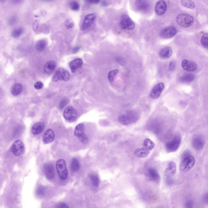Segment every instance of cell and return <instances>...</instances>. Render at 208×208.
Wrapping results in <instances>:
<instances>
[{"label": "cell", "instance_id": "cell-1", "mask_svg": "<svg viewBox=\"0 0 208 208\" xmlns=\"http://www.w3.org/2000/svg\"><path fill=\"white\" fill-rule=\"evenodd\" d=\"M195 163L194 157L186 151L182 156V161L180 165L181 171L187 172L190 170L193 167Z\"/></svg>", "mask_w": 208, "mask_h": 208}, {"label": "cell", "instance_id": "cell-2", "mask_svg": "<svg viewBox=\"0 0 208 208\" xmlns=\"http://www.w3.org/2000/svg\"><path fill=\"white\" fill-rule=\"evenodd\" d=\"M138 114L135 112L129 111L121 114L118 118L119 121L124 125H127L136 122L138 119Z\"/></svg>", "mask_w": 208, "mask_h": 208}, {"label": "cell", "instance_id": "cell-3", "mask_svg": "<svg viewBox=\"0 0 208 208\" xmlns=\"http://www.w3.org/2000/svg\"><path fill=\"white\" fill-rule=\"evenodd\" d=\"M176 165L174 162H171L168 163L164 173L165 182L168 185L172 184L173 177L176 173Z\"/></svg>", "mask_w": 208, "mask_h": 208}, {"label": "cell", "instance_id": "cell-4", "mask_svg": "<svg viewBox=\"0 0 208 208\" xmlns=\"http://www.w3.org/2000/svg\"><path fill=\"white\" fill-rule=\"evenodd\" d=\"M56 170L59 177L62 180H65L68 178V172L65 161L63 159H60L56 161Z\"/></svg>", "mask_w": 208, "mask_h": 208}, {"label": "cell", "instance_id": "cell-5", "mask_svg": "<svg viewBox=\"0 0 208 208\" xmlns=\"http://www.w3.org/2000/svg\"><path fill=\"white\" fill-rule=\"evenodd\" d=\"M176 20L178 25L184 28L190 27L193 25L194 22L193 17L186 14H179L177 17Z\"/></svg>", "mask_w": 208, "mask_h": 208}, {"label": "cell", "instance_id": "cell-6", "mask_svg": "<svg viewBox=\"0 0 208 208\" xmlns=\"http://www.w3.org/2000/svg\"><path fill=\"white\" fill-rule=\"evenodd\" d=\"M181 142V137L176 136L166 144L165 149L167 152L169 153L176 152L179 148Z\"/></svg>", "mask_w": 208, "mask_h": 208}, {"label": "cell", "instance_id": "cell-7", "mask_svg": "<svg viewBox=\"0 0 208 208\" xmlns=\"http://www.w3.org/2000/svg\"><path fill=\"white\" fill-rule=\"evenodd\" d=\"M120 26L122 29L131 30L135 27V24L128 15L124 14L121 17Z\"/></svg>", "mask_w": 208, "mask_h": 208}, {"label": "cell", "instance_id": "cell-8", "mask_svg": "<svg viewBox=\"0 0 208 208\" xmlns=\"http://www.w3.org/2000/svg\"><path fill=\"white\" fill-rule=\"evenodd\" d=\"M70 78V74L67 71L62 68H59L54 74L52 78L53 81L56 82L60 80L67 81Z\"/></svg>", "mask_w": 208, "mask_h": 208}, {"label": "cell", "instance_id": "cell-9", "mask_svg": "<svg viewBox=\"0 0 208 208\" xmlns=\"http://www.w3.org/2000/svg\"><path fill=\"white\" fill-rule=\"evenodd\" d=\"M63 117L67 121L72 122L76 121L77 118V113L76 110L72 107H68L63 112Z\"/></svg>", "mask_w": 208, "mask_h": 208}, {"label": "cell", "instance_id": "cell-10", "mask_svg": "<svg viewBox=\"0 0 208 208\" xmlns=\"http://www.w3.org/2000/svg\"><path fill=\"white\" fill-rule=\"evenodd\" d=\"M176 33V29L174 26H170L163 29L160 33V36L164 39H169L174 37Z\"/></svg>", "mask_w": 208, "mask_h": 208}, {"label": "cell", "instance_id": "cell-11", "mask_svg": "<svg viewBox=\"0 0 208 208\" xmlns=\"http://www.w3.org/2000/svg\"><path fill=\"white\" fill-rule=\"evenodd\" d=\"M147 176L152 182L159 183L161 180V177L158 171L155 168H150L146 172Z\"/></svg>", "mask_w": 208, "mask_h": 208}, {"label": "cell", "instance_id": "cell-12", "mask_svg": "<svg viewBox=\"0 0 208 208\" xmlns=\"http://www.w3.org/2000/svg\"><path fill=\"white\" fill-rule=\"evenodd\" d=\"M205 141L203 137L201 135L196 136L192 141V145L194 149L197 151L203 149L205 145Z\"/></svg>", "mask_w": 208, "mask_h": 208}, {"label": "cell", "instance_id": "cell-13", "mask_svg": "<svg viewBox=\"0 0 208 208\" xmlns=\"http://www.w3.org/2000/svg\"><path fill=\"white\" fill-rule=\"evenodd\" d=\"M96 18V15L95 14H87L84 18V21L82 24L80 29L82 31L85 30L87 29L93 24Z\"/></svg>", "mask_w": 208, "mask_h": 208}, {"label": "cell", "instance_id": "cell-14", "mask_svg": "<svg viewBox=\"0 0 208 208\" xmlns=\"http://www.w3.org/2000/svg\"><path fill=\"white\" fill-rule=\"evenodd\" d=\"M165 87L163 83L160 82L158 83L152 89L150 96L152 99H156L158 98L161 95V93L163 91Z\"/></svg>", "mask_w": 208, "mask_h": 208}, {"label": "cell", "instance_id": "cell-15", "mask_svg": "<svg viewBox=\"0 0 208 208\" xmlns=\"http://www.w3.org/2000/svg\"><path fill=\"white\" fill-rule=\"evenodd\" d=\"M24 150V144L21 141L18 140L14 142L12 148V152L14 155H20L23 152Z\"/></svg>", "mask_w": 208, "mask_h": 208}, {"label": "cell", "instance_id": "cell-16", "mask_svg": "<svg viewBox=\"0 0 208 208\" xmlns=\"http://www.w3.org/2000/svg\"><path fill=\"white\" fill-rule=\"evenodd\" d=\"M167 4L164 0H159L155 6V12L158 15H163L166 11Z\"/></svg>", "mask_w": 208, "mask_h": 208}, {"label": "cell", "instance_id": "cell-17", "mask_svg": "<svg viewBox=\"0 0 208 208\" xmlns=\"http://www.w3.org/2000/svg\"><path fill=\"white\" fill-rule=\"evenodd\" d=\"M135 7L137 10L141 12H146L150 8V5L147 0H135Z\"/></svg>", "mask_w": 208, "mask_h": 208}, {"label": "cell", "instance_id": "cell-18", "mask_svg": "<svg viewBox=\"0 0 208 208\" xmlns=\"http://www.w3.org/2000/svg\"><path fill=\"white\" fill-rule=\"evenodd\" d=\"M43 172L48 179H53L55 176L54 168L51 163H46L44 165L43 167Z\"/></svg>", "mask_w": 208, "mask_h": 208}, {"label": "cell", "instance_id": "cell-19", "mask_svg": "<svg viewBox=\"0 0 208 208\" xmlns=\"http://www.w3.org/2000/svg\"><path fill=\"white\" fill-rule=\"evenodd\" d=\"M181 65L184 70L189 72L194 71L197 68V65L195 62H190L187 60H184Z\"/></svg>", "mask_w": 208, "mask_h": 208}, {"label": "cell", "instance_id": "cell-20", "mask_svg": "<svg viewBox=\"0 0 208 208\" xmlns=\"http://www.w3.org/2000/svg\"><path fill=\"white\" fill-rule=\"evenodd\" d=\"M55 135L53 131L50 128L47 130L43 135V140L44 144H49L55 139Z\"/></svg>", "mask_w": 208, "mask_h": 208}, {"label": "cell", "instance_id": "cell-21", "mask_svg": "<svg viewBox=\"0 0 208 208\" xmlns=\"http://www.w3.org/2000/svg\"><path fill=\"white\" fill-rule=\"evenodd\" d=\"M172 54V50L169 46H166L163 48L159 52V56L163 59H169Z\"/></svg>", "mask_w": 208, "mask_h": 208}, {"label": "cell", "instance_id": "cell-22", "mask_svg": "<svg viewBox=\"0 0 208 208\" xmlns=\"http://www.w3.org/2000/svg\"><path fill=\"white\" fill-rule=\"evenodd\" d=\"M44 127V124L43 122H37L32 127V132L34 135H37L41 133Z\"/></svg>", "mask_w": 208, "mask_h": 208}, {"label": "cell", "instance_id": "cell-23", "mask_svg": "<svg viewBox=\"0 0 208 208\" xmlns=\"http://www.w3.org/2000/svg\"><path fill=\"white\" fill-rule=\"evenodd\" d=\"M83 62L81 59L78 58L75 59L71 61L70 63V67L73 73L75 72L78 68H80L82 66Z\"/></svg>", "mask_w": 208, "mask_h": 208}, {"label": "cell", "instance_id": "cell-24", "mask_svg": "<svg viewBox=\"0 0 208 208\" xmlns=\"http://www.w3.org/2000/svg\"><path fill=\"white\" fill-rule=\"evenodd\" d=\"M22 85L20 83H16L12 86L11 89V92L13 95L16 96L20 94L22 91Z\"/></svg>", "mask_w": 208, "mask_h": 208}, {"label": "cell", "instance_id": "cell-25", "mask_svg": "<svg viewBox=\"0 0 208 208\" xmlns=\"http://www.w3.org/2000/svg\"><path fill=\"white\" fill-rule=\"evenodd\" d=\"M85 127L84 124L80 123L76 127L74 134L78 138H80L85 135Z\"/></svg>", "mask_w": 208, "mask_h": 208}, {"label": "cell", "instance_id": "cell-26", "mask_svg": "<svg viewBox=\"0 0 208 208\" xmlns=\"http://www.w3.org/2000/svg\"><path fill=\"white\" fill-rule=\"evenodd\" d=\"M150 153V151L144 147H142L136 150L135 152V155L138 158H143L147 157Z\"/></svg>", "mask_w": 208, "mask_h": 208}, {"label": "cell", "instance_id": "cell-27", "mask_svg": "<svg viewBox=\"0 0 208 208\" xmlns=\"http://www.w3.org/2000/svg\"><path fill=\"white\" fill-rule=\"evenodd\" d=\"M56 63L55 61H52L48 62L44 67V71L46 74H50L55 70L56 67Z\"/></svg>", "mask_w": 208, "mask_h": 208}, {"label": "cell", "instance_id": "cell-28", "mask_svg": "<svg viewBox=\"0 0 208 208\" xmlns=\"http://www.w3.org/2000/svg\"><path fill=\"white\" fill-rule=\"evenodd\" d=\"M47 45V42L45 39H40L38 41L36 44V49L37 51H43L46 49Z\"/></svg>", "mask_w": 208, "mask_h": 208}, {"label": "cell", "instance_id": "cell-29", "mask_svg": "<svg viewBox=\"0 0 208 208\" xmlns=\"http://www.w3.org/2000/svg\"><path fill=\"white\" fill-rule=\"evenodd\" d=\"M195 78V76L192 74H185L180 78L179 80L181 82L188 83L193 81Z\"/></svg>", "mask_w": 208, "mask_h": 208}, {"label": "cell", "instance_id": "cell-30", "mask_svg": "<svg viewBox=\"0 0 208 208\" xmlns=\"http://www.w3.org/2000/svg\"><path fill=\"white\" fill-rule=\"evenodd\" d=\"M143 146L148 151H151L155 147V144L151 139L147 138L144 140L143 142Z\"/></svg>", "mask_w": 208, "mask_h": 208}, {"label": "cell", "instance_id": "cell-31", "mask_svg": "<svg viewBox=\"0 0 208 208\" xmlns=\"http://www.w3.org/2000/svg\"><path fill=\"white\" fill-rule=\"evenodd\" d=\"M24 32L23 29L22 27H18L14 29L12 33V36L14 38H20Z\"/></svg>", "mask_w": 208, "mask_h": 208}, {"label": "cell", "instance_id": "cell-32", "mask_svg": "<svg viewBox=\"0 0 208 208\" xmlns=\"http://www.w3.org/2000/svg\"><path fill=\"white\" fill-rule=\"evenodd\" d=\"M181 3L183 6L189 9H193L195 8V4L192 0H181Z\"/></svg>", "mask_w": 208, "mask_h": 208}, {"label": "cell", "instance_id": "cell-33", "mask_svg": "<svg viewBox=\"0 0 208 208\" xmlns=\"http://www.w3.org/2000/svg\"><path fill=\"white\" fill-rule=\"evenodd\" d=\"M71 168L73 172H77L79 169V163L77 159L76 158H73L71 162Z\"/></svg>", "mask_w": 208, "mask_h": 208}, {"label": "cell", "instance_id": "cell-34", "mask_svg": "<svg viewBox=\"0 0 208 208\" xmlns=\"http://www.w3.org/2000/svg\"><path fill=\"white\" fill-rule=\"evenodd\" d=\"M90 178L94 187H98L100 184L99 177L96 174H92L90 175Z\"/></svg>", "mask_w": 208, "mask_h": 208}, {"label": "cell", "instance_id": "cell-35", "mask_svg": "<svg viewBox=\"0 0 208 208\" xmlns=\"http://www.w3.org/2000/svg\"><path fill=\"white\" fill-rule=\"evenodd\" d=\"M202 45L206 49L208 48V37L207 33H204L201 39Z\"/></svg>", "mask_w": 208, "mask_h": 208}, {"label": "cell", "instance_id": "cell-36", "mask_svg": "<svg viewBox=\"0 0 208 208\" xmlns=\"http://www.w3.org/2000/svg\"><path fill=\"white\" fill-rule=\"evenodd\" d=\"M70 8L72 10L74 11H77L79 10V8H80V6L79 3L75 1H73L70 2Z\"/></svg>", "mask_w": 208, "mask_h": 208}, {"label": "cell", "instance_id": "cell-37", "mask_svg": "<svg viewBox=\"0 0 208 208\" xmlns=\"http://www.w3.org/2000/svg\"><path fill=\"white\" fill-rule=\"evenodd\" d=\"M45 189L43 186H38L36 190V194L38 196H42L45 193Z\"/></svg>", "mask_w": 208, "mask_h": 208}, {"label": "cell", "instance_id": "cell-38", "mask_svg": "<svg viewBox=\"0 0 208 208\" xmlns=\"http://www.w3.org/2000/svg\"><path fill=\"white\" fill-rule=\"evenodd\" d=\"M118 70L111 71L109 72L108 74V79L110 82H113L114 80L115 75L117 74Z\"/></svg>", "mask_w": 208, "mask_h": 208}, {"label": "cell", "instance_id": "cell-39", "mask_svg": "<svg viewBox=\"0 0 208 208\" xmlns=\"http://www.w3.org/2000/svg\"><path fill=\"white\" fill-rule=\"evenodd\" d=\"M74 22L73 20L71 19H68L66 20L65 24V27L67 29L73 28L74 26Z\"/></svg>", "mask_w": 208, "mask_h": 208}, {"label": "cell", "instance_id": "cell-40", "mask_svg": "<svg viewBox=\"0 0 208 208\" xmlns=\"http://www.w3.org/2000/svg\"><path fill=\"white\" fill-rule=\"evenodd\" d=\"M18 19L17 17L16 16H12L9 19V20H8V24H9V25L11 26H14V25H15L17 22Z\"/></svg>", "mask_w": 208, "mask_h": 208}, {"label": "cell", "instance_id": "cell-41", "mask_svg": "<svg viewBox=\"0 0 208 208\" xmlns=\"http://www.w3.org/2000/svg\"><path fill=\"white\" fill-rule=\"evenodd\" d=\"M68 102V99L67 98H64L60 102V104H59V107L60 109H62L66 106L67 103Z\"/></svg>", "mask_w": 208, "mask_h": 208}, {"label": "cell", "instance_id": "cell-42", "mask_svg": "<svg viewBox=\"0 0 208 208\" xmlns=\"http://www.w3.org/2000/svg\"><path fill=\"white\" fill-rule=\"evenodd\" d=\"M43 87V83L41 81H39L35 83L34 85V87L37 90H40Z\"/></svg>", "mask_w": 208, "mask_h": 208}, {"label": "cell", "instance_id": "cell-43", "mask_svg": "<svg viewBox=\"0 0 208 208\" xmlns=\"http://www.w3.org/2000/svg\"><path fill=\"white\" fill-rule=\"evenodd\" d=\"M79 139L81 142L84 143V144H86V143H87L88 142V139L87 137L85 135V134L82 136L80 137V138H79Z\"/></svg>", "mask_w": 208, "mask_h": 208}, {"label": "cell", "instance_id": "cell-44", "mask_svg": "<svg viewBox=\"0 0 208 208\" xmlns=\"http://www.w3.org/2000/svg\"><path fill=\"white\" fill-rule=\"evenodd\" d=\"M176 68V63L174 61H172L170 62L169 65V70L172 71L174 70Z\"/></svg>", "mask_w": 208, "mask_h": 208}, {"label": "cell", "instance_id": "cell-45", "mask_svg": "<svg viewBox=\"0 0 208 208\" xmlns=\"http://www.w3.org/2000/svg\"><path fill=\"white\" fill-rule=\"evenodd\" d=\"M24 0H11L12 3L15 5L21 4L24 2Z\"/></svg>", "mask_w": 208, "mask_h": 208}, {"label": "cell", "instance_id": "cell-46", "mask_svg": "<svg viewBox=\"0 0 208 208\" xmlns=\"http://www.w3.org/2000/svg\"><path fill=\"white\" fill-rule=\"evenodd\" d=\"M193 205V202L192 200L188 201L186 203V207L187 208L192 207Z\"/></svg>", "mask_w": 208, "mask_h": 208}, {"label": "cell", "instance_id": "cell-47", "mask_svg": "<svg viewBox=\"0 0 208 208\" xmlns=\"http://www.w3.org/2000/svg\"><path fill=\"white\" fill-rule=\"evenodd\" d=\"M56 207L57 208H69L67 204H65L64 203H61L60 204H58Z\"/></svg>", "mask_w": 208, "mask_h": 208}, {"label": "cell", "instance_id": "cell-48", "mask_svg": "<svg viewBox=\"0 0 208 208\" xmlns=\"http://www.w3.org/2000/svg\"><path fill=\"white\" fill-rule=\"evenodd\" d=\"M87 3L92 4H97L100 2V0H85Z\"/></svg>", "mask_w": 208, "mask_h": 208}, {"label": "cell", "instance_id": "cell-49", "mask_svg": "<svg viewBox=\"0 0 208 208\" xmlns=\"http://www.w3.org/2000/svg\"><path fill=\"white\" fill-rule=\"evenodd\" d=\"M80 47L79 46H76L75 47L73 48V53H76L77 52L79 51V49H80Z\"/></svg>", "mask_w": 208, "mask_h": 208}, {"label": "cell", "instance_id": "cell-50", "mask_svg": "<svg viewBox=\"0 0 208 208\" xmlns=\"http://www.w3.org/2000/svg\"><path fill=\"white\" fill-rule=\"evenodd\" d=\"M203 199H204V201H205L206 202V203H207L208 202V194H207L205 195H204V198H203Z\"/></svg>", "mask_w": 208, "mask_h": 208}, {"label": "cell", "instance_id": "cell-51", "mask_svg": "<svg viewBox=\"0 0 208 208\" xmlns=\"http://www.w3.org/2000/svg\"><path fill=\"white\" fill-rule=\"evenodd\" d=\"M107 2H106L105 1H103V2H102V5L104 6H106L107 5Z\"/></svg>", "mask_w": 208, "mask_h": 208}, {"label": "cell", "instance_id": "cell-52", "mask_svg": "<svg viewBox=\"0 0 208 208\" xmlns=\"http://www.w3.org/2000/svg\"><path fill=\"white\" fill-rule=\"evenodd\" d=\"M7 1V0H0V2L2 3H5Z\"/></svg>", "mask_w": 208, "mask_h": 208}, {"label": "cell", "instance_id": "cell-53", "mask_svg": "<svg viewBox=\"0 0 208 208\" xmlns=\"http://www.w3.org/2000/svg\"><path fill=\"white\" fill-rule=\"evenodd\" d=\"M44 1H51V0H44Z\"/></svg>", "mask_w": 208, "mask_h": 208}]
</instances>
